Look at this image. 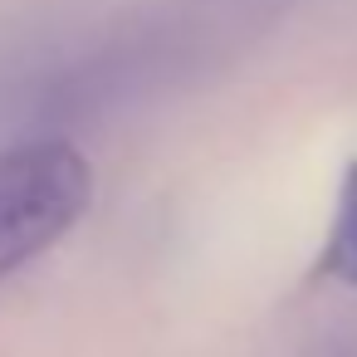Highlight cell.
<instances>
[{
	"mask_svg": "<svg viewBox=\"0 0 357 357\" xmlns=\"http://www.w3.org/2000/svg\"><path fill=\"white\" fill-rule=\"evenodd\" d=\"M318 269H323L328 279L357 289V157H352L347 172H342L337 211H333V230H328V245H323Z\"/></svg>",
	"mask_w": 357,
	"mask_h": 357,
	"instance_id": "obj_2",
	"label": "cell"
},
{
	"mask_svg": "<svg viewBox=\"0 0 357 357\" xmlns=\"http://www.w3.org/2000/svg\"><path fill=\"white\" fill-rule=\"evenodd\" d=\"M93 172L69 142L0 152V279L50 250L89 206Z\"/></svg>",
	"mask_w": 357,
	"mask_h": 357,
	"instance_id": "obj_1",
	"label": "cell"
}]
</instances>
